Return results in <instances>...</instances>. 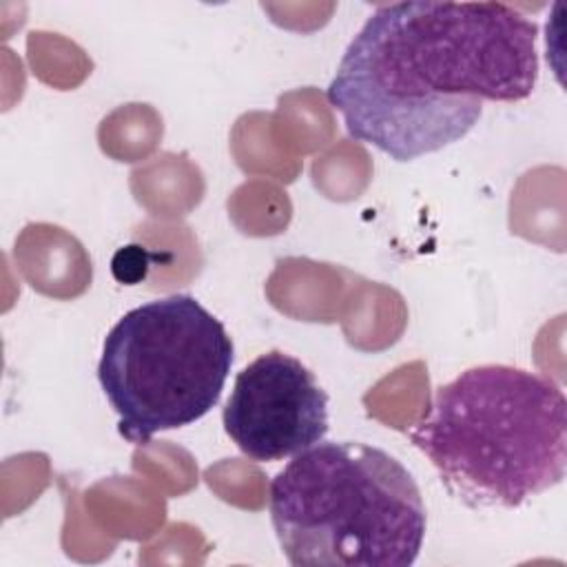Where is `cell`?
Segmentation results:
<instances>
[{
	"mask_svg": "<svg viewBox=\"0 0 567 567\" xmlns=\"http://www.w3.org/2000/svg\"><path fill=\"white\" fill-rule=\"evenodd\" d=\"M536 38V22L505 2L381 4L343 51L326 97L350 137L410 162L463 140L485 102L529 97Z\"/></svg>",
	"mask_w": 567,
	"mask_h": 567,
	"instance_id": "6da1fadb",
	"label": "cell"
},
{
	"mask_svg": "<svg viewBox=\"0 0 567 567\" xmlns=\"http://www.w3.org/2000/svg\"><path fill=\"white\" fill-rule=\"evenodd\" d=\"M410 441L461 503L512 509L565 478L567 399L536 372L474 365L436 388Z\"/></svg>",
	"mask_w": 567,
	"mask_h": 567,
	"instance_id": "7a4b0ae2",
	"label": "cell"
},
{
	"mask_svg": "<svg viewBox=\"0 0 567 567\" xmlns=\"http://www.w3.org/2000/svg\"><path fill=\"white\" fill-rule=\"evenodd\" d=\"M270 520L295 567H410L427 514L412 474L381 447L319 441L279 470Z\"/></svg>",
	"mask_w": 567,
	"mask_h": 567,
	"instance_id": "3957f363",
	"label": "cell"
},
{
	"mask_svg": "<svg viewBox=\"0 0 567 567\" xmlns=\"http://www.w3.org/2000/svg\"><path fill=\"white\" fill-rule=\"evenodd\" d=\"M224 323L190 295L128 310L106 334L100 385L117 414V432L140 445L208 414L233 365Z\"/></svg>",
	"mask_w": 567,
	"mask_h": 567,
	"instance_id": "277c9868",
	"label": "cell"
},
{
	"mask_svg": "<svg viewBox=\"0 0 567 567\" xmlns=\"http://www.w3.org/2000/svg\"><path fill=\"white\" fill-rule=\"evenodd\" d=\"M221 423L244 456L281 461L323 441L328 394L299 359L268 350L237 372Z\"/></svg>",
	"mask_w": 567,
	"mask_h": 567,
	"instance_id": "5b68a950",
	"label": "cell"
},
{
	"mask_svg": "<svg viewBox=\"0 0 567 567\" xmlns=\"http://www.w3.org/2000/svg\"><path fill=\"white\" fill-rule=\"evenodd\" d=\"M148 252L140 246H126L113 257V275L122 284H135L146 277Z\"/></svg>",
	"mask_w": 567,
	"mask_h": 567,
	"instance_id": "8992f818",
	"label": "cell"
}]
</instances>
